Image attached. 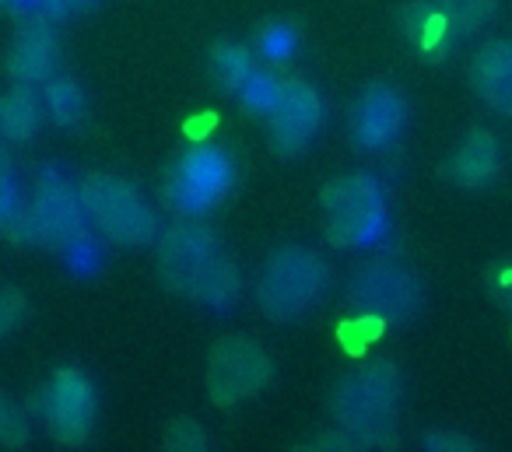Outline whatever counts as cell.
<instances>
[{
    "label": "cell",
    "mask_w": 512,
    "mask_h": 452,
    "mask_svg": "<svg viewBox=\"0 0 512 452\" xmlns=\"http://www.w3.org/2000/svg\"><path fill=\"white\" fill-rule=\"evenodd\" d=\"M158 274L165 288L207 309H228L242 291V274L225 253L218 235L200 221H179L158 242Z\"/></svg>",
    "instance_id": "cell-1"
},
{
    "label": "cell",
    "mask_w": 512,
    "mask_h": 452,
    "mask_svg": "<svg viewBox=\"0 0 512 452\" xmlns=\"http://www.w3.org/2000/svg\"><path fill=\"white\" fill-rule=\"evenodd\" d=\"M404 400V375L390 358L365 361L351 375H344L330 396L337 428L355 438L358 449H390L400 442L393 424Z\"/></svg>",
    "instance_id": "cell-2"
},
{
    "label": "cell",
    "mask_w": 512,
    "mask_h": 452,
    "mask_svg": "<svg viewBox=\"0 0 512 452\" xmlns=\"http://www.w3.org/2000/svg\"><path fill=\"white\" fill-rule=\"evenodd\" d=\"M330 284V267L320 253L302 246H285L264 263L256 281V302L278 323L299 319L323 298Z\"/></svg>",
    "instance_id": "cell-3"
},
{
    "label": "cell",
    "mask_w": 512,
    "mask_h": 452,
    "mask_svg": "<svg viewBox=\"0 0 512 452\" xmlns=\"http://www.w3.org/2000/svg\"><path fill=\"white\" fill-rule=\"evenodd\" d=\"M327 239L344 249L376 246L386 232V193L369 172H348L323 190Z\"/></svg>",
    "instance_id": "cell-4"
},
{
    "label": "cell",
    "mask_w": 512,
    "mask_h": 452,
    "mask_svg": "<svg viewBox=\"0 0 512 452\" xmlns=\"http://www.w3.org/2000/svg\"><path fill=\"white\" fill-rule=\"evenodd\" d=\"M81 207H85L88 225H95V232L106 235L116 246H144L155 239L158 221L155 211L144 204V197L120 176H88L78 186Z\"/></svg>",
    "instance_id": "cell-5"
},
{
    "label": "cell",
    "mask_w": 512,
    "mask_h": 452,
    "mask_svg": "<svg viewBox=\"0 0 512 452\" xmlns=\"http://www.w3.org/2000/svg\"><path fill=\"white\" fill-rule=\"evenodd\" d=\"M274 379L267 351L249 337H225L214 344L207 358V396L214 407L228 410L260 396Z\"/></svg>",
    "instance_id": "cell-6"
},
{
    "label": "cell",
    "mask_w": 512,
    "mask_h": 452,
    "mask_svg": "<svg viewBox=\"0 0 512 452\" xmlns=\"http://www.w3.org/2000/svg\"><path fill=\"white\" fill-rule=\"evenodd\" d=\"M235 165L225 151L197 144L176 158L165 179V204L179 214H204L232 190Z\"/></svg>",
    "instance_id": "cell-7"
},
{
    "label": "cell",
    "mask_w": 512,
    "mask_h": 452,
    "mask_svg": "<svg viewBox=\"0 0 512 452\" xmlns=\"http://www.w3.org/2000/svg\"><path fill=\"white\" fill-rule=\"evenodd\" d=\"M43 421L50 428L53 442L67 445V449H78L81 442H88L95 428V414H99V396L95 386L85 372L78 368H57L50 375L43 389Z\"/></svg>",
    "instance_id": "cell-8"
},
{
    "label": "cell",
    "mask_w": 512,
    "mask_h": 452,
    "mask_svg": "<svg viewBox=\"0 0 512 452\" xmlns=\"http://www.w3.org/2000/svg\"><path fill=\"white\" fill-rule=\"evenodd\" d=\"M88 235V218L81 197L60 176H43L25 211V242L50 249H67Z\"/></svg>",
    "instance_id": "cell-9"
},
{
    "label": "cell",
    "mask_w": 512,
    "mask_h": 452,
    "mask_svg": "<svg viewBox=\"0 0 512 452\" xmlns=\"http://www.w3.org/2000/svg\"><path fill=\"white\" fill-rule=\"evenodd\" d=\"M351 305H355V312L376 316L383 323L386 319H407L425 305V284L400 263L376 260L358 270V277L351 281Z\"/></svg>",
    "instance_id": "cell-10"
},
{
    "label": "cell",
    "mask_w": 512,
    "mask_h": 452,
    "mask_svg": "<svg viewBox=\"0 0 512 452\" xmlns=\"http://www.w3.org/2000/svg\"><path fill=\"white\" fill-rule=\"evenodd\" d=\"M323 99L309 81L302 78H285L278 81V95H274V106L267 113L271 123V141L278 148V155H299L309 144L316 141L323 127Z\"/></svg>",
    "instance_id": "cell-11"
},
{
    "label": "cell",
    "mask_w": 512,
    "mask_h": 452,
    "mask_svg": "<svg viewBox=\"0 0 512 452\" xmlns=\"http://www.w3.org/2000/svg\"><path fill=\"white\" fill-rule=\"evenodd\" d=\"M407 127V99L390 85H369L351 106V141L358 151H386Z\"/></svg>",
    "instance_id": "cell-12"
},
{
    "label": "cell",
    "mask_w": 512,
    "mask_h": 452,
    "mask_svg": "<svg viewBox=\"0 0 512 452\" xmlns=\"http://www.w3.org/2000/svg\"><path fill=\"white\" fill-rule=\"evenodd\" d=\"M60 67V32L50 18L29 22L8 50V74L15 85H46Z\"/></svg>",
    "instance_id": "cell-13"
},
{
    "label": "cell",
    "mask_w": 512,
    "mask_h": 452,
    "mask_svg": "<svg viewBox=\"0 0 512 452\" xmlns=\"http://www.w3.org/2000/svg\"><path fill=\"white\" fill-rule=\"evenodd\" d=\"M470 88L498 116H512V39H491L470 64Z\"/></svg>",
    "instance_id": "cell-14"
},
{
    "label": "cell",
    "mask_w": 512,
    "mask_h": 452,
    "mask_svg": "<svg viewBox=\"0 0 512 452\" xmlns=\"http://www.w3.org/2000/svg\"><path fill=\"white\" fill-rule=\"evenodd\" d=\"M397 29L425 60H442L456 46V39H463L460 32L453 29V22L435 8V0L432 4H425V0L404 4V8L397 11Z\"/></svg>",
    "instance_id": "cell-15"
},
{
    "label": "cell",
    "mask_w": 512,
    "mask_h": 452,
    "mask_svg": "<svg viewBox=\"0 0 512 452\" xmlns=\"http://www.w3.org/2000/svg\"><path fill=\"white\" fill-rule=\"evenodd\" d=\"M502 172V144L491 130H474L446 162V176L463 190H484Z\"/></svg>",
    "instance_id": "cell-16"
},
{
    "label": "cell",
    "mask_w": 512,
    "mask_h": 452,
    "mask_svg": "<svg viewBox=\"0 0 512 452\" xmlns=\"http://www.w3.org/2000/svg\"><path fill=\"white\" fill-rule=\"evenodd\" d=\"M43 95L36 85H15L8 95H0V130L11 144H29L43 127Z\"/></svg>",
    "instance_id": "cell-17"
},
{
    "label": "cell",
    "mask_w": 512,
    "mask_h": 452,
    "mask_svg": "<svg viewBox=\"0 0 512 452\" xmlns=\"http://www.w3.org/2000/svg\"><path fill=\"white\" fill-rule=\"evenodd\" d=\"M43 109L57 127H78L88 113V99H85V88L78 85L74 78H60L53 74L43 88Z\"/></svg>",
    "instance_id": "cell-18"
},
{
    "label": "cell",
    "mask_w": 512,
    "mask_h": 452,
    "mask_svg": "<svg viewBox=\"0 0 512 452\" xmlns=\"http://www.w3.org/2000/svg\"><path fill=\"white\" fill-rule=\"evenodd\" d=\"M211 78L218 81V88H225V92L239 95L242 88L249 85V78L256 74V57L253 50H246V46L239 43H218L211 50Z\"/></svg>",
    "instance_id": "cell-19"
},
{
    "label": "cell",
    "mask_w": 512,
    "mask_h": 452,
    "mask_svg": "<svg viewBox=\"0 0 512 452\" xmlns=\"http://www.w3.org/2000/svg\"><path fill=\"white\" fill-rule=\"evenodd\" d=\"M25 211H29V197L22 193L15 172H0V232L8 239L25 242Z\"/></svg>",
    "instance_id": "cell-20"
},
{
    "label": "cell",
    "mask_w": 512,
    "mask_h": 452,
    "mask_svg": "<svg viewBox=\"0 0 512 452\" xmlns=\"http://www.w3.org/2000/svg\"><path fill=\"white\" fill-rule=\"evenodd\" d=\"M435 8L453 22V29L460 32V36H470V32H477L484 22H491L498 0H435Z\"/></svg>",
    "instance_id": "cell-21"
},
{
    "label": "cell",
    "mask_w": 512,
    "mask_h": 452,
    "mask_svg": "<svg viewBox=\"0 0 512 452\" xmlns=\"http://www.w3.org/2000/svg\"><path fill=\"white\" fill-rule=\"evenodd\" d=\"M32 442V421L15 400L0 393V445L4 449H25Z\"/></svg>",
    "instance_id": "cell-22"
},
{
    "label": "cell",
    "mask_w": 512,
    "mask_h": 452,
    "mask_svg": "<svg viewBox=\"0 0 512 452\" xmlns=\"http://www.w3.org/2000/svg\"><path fill=\"white\" fill-rule=\"evenodd\" d=\"M379 330H383V319L365 316V312H355L351 319H344L337 333H341L344 351H348V354H365L372 340L379 337Z\"/></svg>",
    "instance_id": "cell-23"
},
{
    "label": "cell",
    "mask_w": 512,
    "mask_h": 452,
    "mask_svg": "<svg viewBox=\"0 0 512 452\" xmlns=\"http://www.w3.org/2000/svg\"><path fill=\"white\" fill-rule=\"evenodd\" d=\"M278 81L281 78H271V74L256 71L253 78H249V85L239 92L242 106H246L253 116H264L267 120V113H271V106H274V95H278Z\"/></svg>",
    "instance_id": "cell-24"
},
{
    "label": "cell",
    "mask_w": 512,
    "mask_h": 452,
    "mask_svg": "<svg viewBox=\"0 0 512 452\" xmlns=\"http://www.w3.org/2000/svg\"><path fill=\"white\" fill-rule=\"evenodd\" d=\"M165 449L204 452L207 449V431L200 428L197 421H190V417H179V421H172L169 431H165Z\"/></svg>",
    "instance_id": "cell-25"
},
{
    "label": "cell",
    "mask_w": 512,
    "mask_h": 452,
    "mask_svg": "<svg viewBox=\"0 0 512 452\" xmlns=\"http://www.w3.org/2000/svg\"><path fill=\"white\" fill-rule=\"evenodd\" d=\"M25 312H29V298L15 288H0V340L15 333L22 326Z\"/></svg>",
    "instance_id": "cell-26"
},
{
    "label": "cell",
    "mask_w": 512,
    "mask_h": 452,
    "mask_svg": "<svg viewBox=\"0 0 512 452\" xmlns=\"http://www.w3.org/2000/svg\"><path fill=\"white\" fill-rule=\"evenodd\" d=\"M292 46H295V36L288 25H267V29L260 32V50L271 60H285L288 53H292Z\"/></svg>",
    "instance_id": "cell-27"
},
{
    "label": "cell",
    "mask_w": 512,
    "mask_h": 452,
    "mask_svg": "<svg viewBox=\"0 0 512 452\" xmlns=\"http://www.w3.org/2000/svg\"><path fill=\"white\" fill-rule=\"evenodd\" d=\"M95 4H99V0H36V15L57 22V18L81 15V11L95 8Z\"/></svg>",
    "instance_id": "cell-28"
},
{
    "label": "cell",
    "mask_w": 512,
    "mask_h": 452,
    "mask_svg": "<svg viewBox=\"0 0 512 452\" xmlns=\"http://www.w3.org/2000/svg\"><path fill=\"white\" fill-rule=\"evenodd\" d=\"M421 445H425L428 452H474L477 449L467 435H456V431H428Z\"/></svg>",
    "instance_id": "cell-29"
},
{
    "label": "cell",
    "mask_w": 512,
    "mask_h": 452,
    "mask_svg": "<svg viewBox=\"0 0 512 452\" xmlns=\"http://www.w3.org/2000/svg\"><path fill=\"white\" fill-rule=\"evenodd\" d=\"M488 288L505 309H512V260L509 263H498L495 270L488 274Z\"/></svg>",
    "instance_id": "cell-30"
},
{
    "label": "cell",
    "mask_w": 512,
    "mask_h": 452,
    "mask_svg": "<svg viewBox=\"0 0 512 452\" xmlns=\"http://www.w3.org/2000/svg\"><path fill=\"white\" fill-rule=\"evenodd\" d=\"M302 449H316V452H334V449H358L355 445V438L348 435L344 428H337V431H327V435H316V438H309Z\"/></svg>",
    "instance_id": "cell-31"
},
{
    "label": "cell",
    "mask_w": 512,
    "mask_h": 452,
    "mask_svg": "<svg viewBox=\"0 0 512 452\" xmlns=\"http://www.w3.org/2000/svg\"><path fill=\"white\" fill-rule=\"evenodd\" d=\"M8 137H4V130H0V172H11V151H8Z\"/></svg>",
    "instance_id": "cell-32"
},
{
    "label": "cell",
    "mask_w": 512,
    "mask_h": 452,
    "mask_svg": "<svg viewBox=\"0 0 512 452\" xmlns=\"http://www.w3.org/2000/svg\"><path fill=\"white\" fill-rule=\"evenodd\" d=\"M0 4H8L11 11H22V15H29V11H36V0H0Z\"/></svg>",
    "instance_id": "cell-33"
}]
</instances>
